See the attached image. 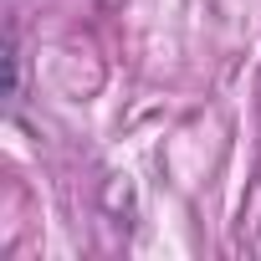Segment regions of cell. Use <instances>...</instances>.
Instances as JSON below:
<instances>
[{"label": "cell", "mask_w": 261, "mask_h": 261, "mask_svg": "<svg viewBox=\"0 0 261 261\" xmlns=\"http://www.w3.org/2000/svg\"><path fill=\"white\" fill-rule=\"evenodd\" d=\"M26 97V57H21V41L16 31H6V108L16 113Z\"/></svg>", "instance_id": "obj_1"}]
</instances>
